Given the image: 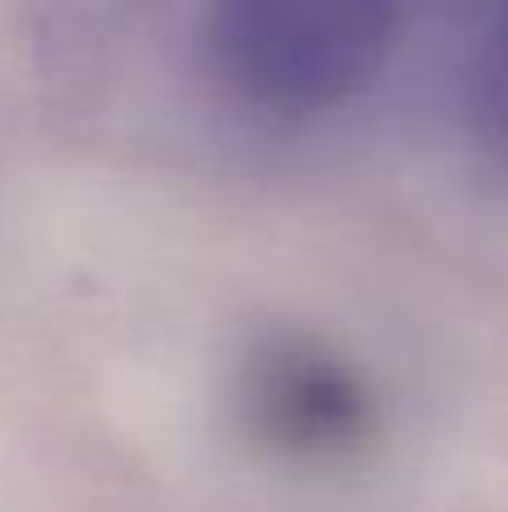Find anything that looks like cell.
Masks as SVG:
<instances>
[{"instance_id":"1","label":"cell","mask_w":508,"mask_h":512,"mask_svg":"<svg viewBox=\"0 0 508 512\" xmlns=\"http://www.w3.org/2000/svg\"><path fill=\"white\" fill-rule=\"evenodd\" d=\"M401 0H212L221 77L266 113H324L383 72Z\"/></svg>"},{"instance_id":"3","label":"cell","mask_w":508,"mask_h":512,"mask_svg":"<svg viewBox=\"0 0 508 512\" xmlns=\"http://www.w3.org/2000/svg\"><path fill=\"white\" fill-rule=\"evenodd\" d=\"M473 117L486 140L508 144V0H495L473 59Z\"/></svg>"},{"instance_id":"2","label":"cell","mask_w":508,"mask_h":512,"mask_svg":"<svg viewBox=\"0 0 508 512\" xmlns=\"http://www.w3.org/2000/svg\"><path fill=\"white\" fill-rule=\"evenodd\" d=\"M234 409L257 450L302 468L365 459L383 432L365 373L306 333H275L252 346L239 369Z\"/></svg>"}]
</instances>
